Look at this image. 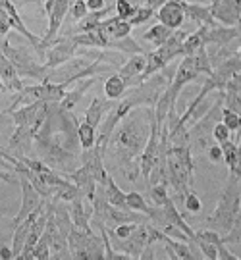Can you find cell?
I'll list each match as a JSON object with an SVG mask.
<instances>
[{"mask_svg":"<svg viewBox=\"0 0 241 260\" xmlns=\"http://www.w3.org/2000/svg\"><path fill=\"white\" fill-rule=\"evenodd\" d=\"M153 118V106H139L130 110L118 121V125L112 131L114 135H110L106 145V152H110L130 181H137V176L141 174L139 156L147 145Z\"/></svg>","mask_w":241,"mask_h":260,"instance_id":"1","label":"cell"},{"mask_svg":"<svg viewBox=\"0 0 241 260\" xmlns=\"http://www.w3.org/2000/svg\"><path fill=\"white\" fill-rule=\"evenodd\" d=\"M166 179L176 191L177 199H184L193 185V160L187 143L168 145L166 149Z\"/></svg>","mask_w":241,"mask_h":260,"instance_id":"2","label":"cell"},{"mask_svg":"<svg viewBox=\"0 0 241 260\" xmlns=\"http://www.w3.org/2000/svg\"><path fill=\"white\" fill-rule=\"evenodd\" d=\"M237 179H239V177L235 176V174L230 176V181H228V185L224 189L218 206H216L214 212L204 220V225H206V228L218 232L220 235H226V233L230 232L233 220H235V216H237V210H239L241 193H239V189H237V185H239Z\"/></svg>","mask_w":241,"mask_h":260,"instance_id":"3","label":"cell"},{"mask_svg":"<svg viewBox=\"0 0 241 260\" xmlns=\"http://www.w3.org/2000/svg\"><path fill=\"white\" fill-rule=\"evenodd\" d=\"M0 48L6 54V58L12 62V66L16 68L19 77H33V79H39V81H47L48 79L50 70H47L45 64L39 62L37 58H33L25 48L12 47L8 37L0 39Z\"/></svg>","mask_w":241,"mask_h":260,"instance_id":"4","label":"cell"},{"mask_svg":"<svg viewBox=\"0 0 241 260\" xmlns=\"http://www.w3.org/2000/svg\"><path fill=\"white\" fill-rule=\"evenodd\" d=\"M186 31H182V27L176 29L166 43H162L160 47H157L153 52L147 54V66H145V72H143V81L150 77L153 74L160 72L162 68H166L174 58L177 56H184V39H186Z\"/></svg>","mask_w":241,"mask_h":260,"instance_id":"5","label":"cell"},{"mask_svg":"<svg viewBox=\"0 0 241 260\" xmlns=\"http://www.w3.org/2000/svg\"><path fill=\"white\" fill-rule=\"evenodd\" d=\"M77 45L74 43V39L72 37H60L56 39L54 43L50 45V47L45 50V56H43V64L47 70H54L58 66L66 64L70 58H74L75 56V50H77Z\"/></svg>","mask_w":241,"mask_h":260,"instance_id":"6","label":"cell"},{"mask_svg":"<svg viewBox=\"0 0 241 260\" xmlns=\"http://www.w3.org/2000/svg\"><path fill=\"white\" fill-rule=\"evenodd\" d=\"M16 177H18L19 185H21V206H19V212L16 214V218L12 220V225H14V228L19 225V223L27 218L29 214L33 212V210L43 203V197L39 195L37 189L29 183L27 177L19 176V174H16Z\"/></svg>","mask_w":241,"mask_h":260,"instance_id":"7","label":"cell"},{"mask_svg":"<svg viewBox=\"0 0 241 260\" xmlns=\"http://www.w3.org/2000/svg\"><path fill=\"white\" fill-rule=\"evenodd\" d=\"M145 66H147V52H141V54H131L118 70V75L124 77V81L130 87H137L143 83V72H145Z\"/></svg>","mask_w":241,"mask_h":260,"instance_id":"8","label":"cell"},{"mask_svg":"<svg viewBox=\"0 0 241 260\" xmlns=\"http://www.w3.org/2000/svg\"><path fill=\"white\" fill-rule=\"evenodd\" d=\"M68 210H70V218L74 222L75 228L83 230V232H91V216H93V205L91 201H87L85 195H77L68 203Z\"/></svg>","mask_w":241,"mask_h":260,"instance_id":"9","label":"cell"},{"mask_svg":"<svg viewBox=\"0 0 241 260\" xmlns=\"http://www.w3.org/2000/svg\"><path fill=\"white\" fill-rule=\"evenodd\" d=\"M155 14H157L158 23L174 29V31L182 27L184 21H186V12H184V2L182 0H166Z\"/></svg>","mask_w":241,"mask_h":260,"instance_id":"10","label":"cell"},{"mask_svg":"<svg viewBox=\"0 0 241 260\" xmlns=\"http://www.w3.org/2000/svg\"><path fill=\"white\" fill-rule=\"evenodd\" d=\"M210 6V14H213L214 21L218 23H222V25H235L237 23V19H239V10L233 6L232 0H213V2H208Z\"/></svg>","mask_w":241,"mask_h":260,"instance_id":"11","label":"cell"},{"mask_svg":"<svg viewBox=\"0 0 241 260\" xmlns=\"http://www.w3.org/2000/svg\"><path fill=\"white\" fill-rule=\"evenodd\" d=\"M99 77L101 75H91V77H85V79H79V81H75V83H79L77 87H74L72 91H66L64 99L60 101V106L64 108V110H74L75 106H77V103L83 99V94L93 87L97 81H99Z\"/></svg>","mask_w":241,"mask_h":260,"instance_id":"12","label":"cell"},{"mask_svg":"<svg viewBox=\"0 0 241 260\" xmlns=\"http://www.w3.org/2000/svg\"><path fill=\"white\" fill-rule=\"evenodd\" d=\"M239 35V31L237 27H233V25H206V31H204V41H206V45H216V48L224 47V45H228L230 41Z\"/></svg>","mask_w":241,"mask_h":260,"instance_id":"13","label":"cell"},{"mask_svg":"<svg viewBox=\"0 0 241 260\" xmlns=\"http://www.w3.org/2000/svg\"><path fill=\"white\" fill-rule=\"evenodd\" d=\"M116 104V101H110V99H101V96H95L91 104H89V108L85 112V121L89 123V125H93L95 129L101 125L102 118L112 110V106Z\"/></svg>","mask_w":241,"mask_h":260,"instance_id":"14","label":"cell"},{"mask_svg":"<svg viewBox=\"0 0 241 260\" xmlns=\"http://www.w3.org/2000/svg\"><path fill=\"white\" fill-rule=\"evenodd\" d=\"M184 2V12H186V19H191L197 25H216L213 14L206 4H197V2H187V0H182Z\"/></svg>","mask_w":241,"mask_h":260,"instance_id":"15","label":"cell"},{"mask_svg":"<svg viewBox=\"0 0 241 260\" xmlns=\"http://www.w3.org/2000/svg\"><path fill=\"white\" fill-rule=\"evenodd\" d=\"M0 79H2L4 87H6L8 91H14V93H18L19 89L23 87L21 77L18 75L16 68L12 66V62L6 58V54L2 52V48H0Z\"/></svg>","mask_w":241,"mask_h":260,"instance_id":"16","label":"cell"},{"mask_svg":"<svg viewBox=\"0 0 241 260\" xmlns=\"http://www.w3.org/2000/svg\"><path fill=\"white\" fill-rule=\"evenodd\" d=\"M204 31L206 25H199L197 31L187 33L184 39V56H195L206 50V41H204Z\"/></svg>","mask_w":241,"mask_h":260,"instance_id":"17","label":"cell"},{"mask_svg":"<svg viewBox=\"0 0 241 260\" xmlns=\"http://www.w3.org/2000/svg\"><path fill=\"white\" fill-rule=\"evenodd\" d=\"M106 50H116V52L130 54V56L145 52V50L139 47V43L131 37V35H128V37H124V39H110V41H108V47H106Z\"/></svg>","mask_w":241,"mask_h":260,"instance_id":"18","label":"cell"},{"mask_svg":"<svg viewBox=\"0 0 241 260\" xmlns=\"http://www.w3.org/2000/svg\"><path fill=\"white\" fill-rule=\"evenodd\" d=\"M104 195H106V201L110 203L112 206H118V208H128L126 206V193L122 191L118 183L114 181V177L108 174L106 181H104Z\"/></svg>","mask_w":241,"mask_h":260,"instance_id":"19","label":"cell"},{"mask_svg":"<svg viewBox=\"0 0 241 260\" xmlns=\"http://www.w3.org/2000/svg\"><path fill=\"white\" fill-rule=\"evenodd\" d=\"M126 91H128V85L124 81V77H120L118 74L110 75V77L104 81V94H106V99H110V101L122 99Z\"/></svg>","mask_w":241,"mask_h":260,"instance_id":"20","label":"cell"},{"mask_svg":"<svg viewBox=\"0 0 241 260\" xmlns=\"http://www.w3.org/2000/svg\"><path fill=\"white\" fill-rule=\"evenodd\" d=\"M172 33H174V29L166 27L162 23H157V25H153V27L143 33V39L147 43H150V45H155V47H160L162 43H166L168 39H170Z\"/></svg>","mask_w":241,"mask_h":260,"instance_id":"21","label":"cell"},{"mask_svg":"<svg viewBox=\"0 0 241 260\" xmlns=\"http://www.w3.org/2000/svg\"><path fill=\"white\" fill-rule=\"evenodd\" d=\"M77 139H79V147L81 149H91L95 145V141H97V129L83 120L77 125Z\"/></svg>","mask_w":241,"mask_h":260,"instance_id":"22","label":"cell"},{"mask_svg":"<svg viewBox=\"0 0 241 260\" xmlns=\"http://www.w3.org/2000/svg\"><path fill=\"white\" fill-rule=\"evenodd\" d=\"M162 243L166 245L170 251L174 252V256H176V258H195L193 251L187 247L186 241H179V239L176 241L174 237H168V235H166V239H164Z\"/></svg>","mask_w":241,"mask_h":260,"instance_id":"23","label":"cell"},{"mask_svg":"<svg viewBox=\"0 0 241 260\" xmlns=\"http://www.w3.org/2000/svg\"><path fill=\"white\" fill-rule=\"evenodd\" d=\"M150 199L157 206H162L168 199H172L168 195V181H158V183L150 187Z\"/></svg>","mask_w":241,"mask_h":260,"instance_id":"24","label":"cell"},{"mask_svg":"<svg viewBox=\"0 0 241 260\" xmlns=\"http://www.w3.org/2000/svg\"><path fill=\"white\" fill-rule=\"evenodd\" d=\"M220 147H222V160L230 166V170L235 168V164H237V143L226 141Z\"/></svg>","mask_w":241,"mask_h":260,"instance_id":"25","label":"cell"},{"mask_svg":"<svg viewBox=\"0 0 241 260\" xmlns=\"http://www.w3.org/2000/svg\"><path fill=\"white\" fill-rule=\"evenodd\" d=\"M126 206L131 208V210H137V212H147L148 210V205L145 203V199L141 193L137 191H131V193H126Z\"/></svg>","mask_w":241,"mask_h":260,"instance_id":"26","label":"cell"},{"mask_svg":"<svg viewBox=\"0 0 241 260\" xmlns=\"http://www.w3.org/2000/svg\"><path fill=\"white\" fill-rule=\"evenodd\" d=\"M222 121L232 131L241 129V114H237V112L232 110V108H228V106L222 108Z\"/></svg>","mask_w":241,"mask_h":260,"instance_id":"27","label":"cell"},{"mask_svg":"<svg viewBox=\"0 0 241 260\" xmlns=\"http://www.w3.org/2000/svg\"><path fill=\"white\" fill-rule=\"evenodd\" d=\"M31 258L35 260H45V258H50V249H48V241L45 235H41L39 237L37 245L33 247V251H31Z\"/></svg>","mask_w":241,"mask_h":260,"instance_id":"28","label":"cell"},{"mask_svg":"<svg viewBox=\"0 0 241 260\" xmlns=\"http://www.w3.org/2000/svg\"><path fill=\"white\" fill-rule=\"evenodd\" d=\"M213 137L218 145H222V143H226V141H230V137H232V129H230L224 121H218V123H214V127H213Z\"/></svg>","mask_w":241,"mask_h":260,"instance_id":"29","label":"cell"},{"mask_svg":"<svg viewBox=\"0 0 241 260\" xmlns=\"http://www.w3.org/2000/svg\"><path fill=\"white\" fill-rule=\"evenodd\" d=\"M114 10H116V16L120 19H130L135 12V4H131L130 0H116Z\"/></svg>","mask_w":241,"mask_h":260,"instance_id":"30","label":"cell"},{"mask_svg":"<svg viewBox=\"0 0 241 260\" xmlns=\"http://www.w3.org/2000/svg\"><path fill=\"white\" fill-rule=\"evenodd\" d=\"M182 201H184V205H186V210L187 212H191V214H197L199 210H201V206H203L201 205V201H199V197L195 195L191 189L187 191L186 197H184Z\"/></svg>","mask_w":241,"mask_h":260,"instance_id":"31","label":"cell"},{"mask_svg":"<svg viewBox=\"0 0 241 260\" xmlns=\"http://www.w3.org/2000/svg\"><path fill=\"white\" fill-rule=\"evenodd\" d=\"M89 10H87V4H85V0H72V4H70V10H68V14L75 19V21H79V19L83 18L85 14H87Z\"/></svg>","mask_w":241,"mask_h":260,"instance_id":"32","label":"cell"},{"mask_svg":"<svg viewBox=\"0 0 241 260\" xmlns=\"http://www.w3.org/2000/svg\"><path fill=\"white\" fill-rule=\"evenodd\" d=\"M197 247L201 249V254H203L204 258H210V260H216L218 258V251H216V245L208 241H201V239H197Z\"/></svg>","mask_w":241,"mask_h":260,"instance_id":"33","label":"cell"},{"mask_svg":"<svg viewBox=\"0 0 241 260\" xmlns=\"http://www.w3.org/2000/svg\"><path fill=\"white\" fill-rule=\"evenodd\" d=\"M208 158L213 162H222V147L220 145H214V147H208Z\"/></svg>","mask_w":241,"mask_h":260,"instance_id":"34","label":"cell"},{"mask_svg":"<svg viewBox=\"0 0 241 260\" xmlns=\"http://www.w3.org/2000/svg\"><path fill=\"white\" fill-rule=\"evenodd\" d=\"M87 10L89 12H99V10L106 8V0H85Z\"/></svg>","mask_w":241,"mask_h":260,"instance_id":"35","label":"cell"},{"mask_svg":"<svg viewBox=\"0 0 241 260\" xmlns=\"http://www.w3.org/2000/svg\"><path fill=\"white\" fill-rule=\"evenodd\" d=\"M0 258L2 260L14 258V254H12V247H6L4 243H0Z\"/></svg>","mask_w":241,"mask_h":260,"instance_id":"36","label":"cell"},{"mask_svg":"<svg viewBox=\"0 0 241 260\" xmlns=\"http://www.w3.org/2000/svg\"><path fill=\"white\" fill-rule=\"evenodd\" d=\"M16 8H19V6H23V4H29V2H33V4H37V2H41V0H10Z\"/></svg>","mask_w":241,"mask_h":260,"instance_id":"37","label":"cell"},{"mask_svg":"<svg viewBox=\"0 0 241 260\" xmlns=\"http://www.w3.org/2000/svg\"><path fill=\"white\" fill-rule=\"evenodd\" d=\"M187 2H197V4H206V2H213V0H187Z\"/></svg>","mask_w":241,"mask_h":260,"instance_id":"38","label":"cell"},{"mask_svg":"<svg viewBox=\"0 0 241 260\" xmlns=\"http://www.w3.org/2000/svg\"><path fill=\"white\" fill-rule=\"evenodd\" d=\"M131 4H135V6H139V4H143V2H145V0H130Z\"/></svg>","mask_w":241,"mask_h":260,"instance_id":"39","label":"cell"},{"mask_svg":"<svg viewBox=\"0 0 241 260\" xmlns=\"http://www.w3.org/2000/svg\"><path fill=\"white\" fill-rule=\"evenodd\" d=\"M2 91H6V87H4V83H2V79H0V93Z\"/></svg>","mask_w":241,"mask_h":260,"instance_id":"40","label":"cell"},{"mask_svg":"<svg viewBox=\"0 0 241 260\" xmlns=\"http://www.w3.org/2000/svg\"><path fill=\"white\" fill-rule=\"evenodd\" d=\"M235 54H237L241 58V43H239V47H237V52H235Z\"/></svg>","mask_w":241,"mask_h":260,"instance_id":"41","label":"cell"}]
</instances>
